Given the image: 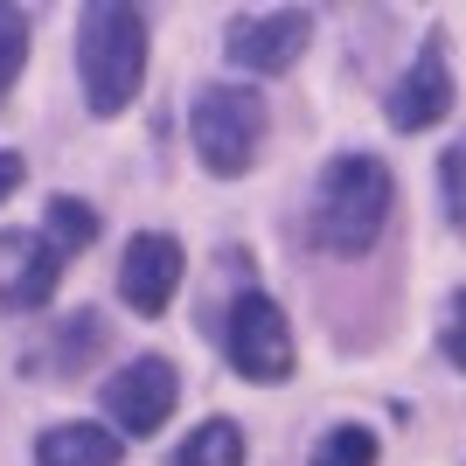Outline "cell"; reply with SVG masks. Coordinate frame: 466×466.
<instances>
[{"label": "cell", "mask_w": 466, "mask_h": 466, "mask_svg": "<svg viewBox=\"0 0 466 466\" xmlns=\"http://www.w3.org/2000/svg\"><path fill=\"white\" fill-rule=\"evenodd\" d=\"M42 466H118V431L112 425H56L35 446Z\"/></svg>", "instance_id": "obj_10"}, {"label": "cell", "mask_w": 466, "mask_h": 466, "mask_svg": "<svg viewBox=\"0 0 466 466\" xmlns=\"http://www.w3.org/2000/svg\"><path fill=\"white\" fill-rule=\"evenodd\" d=\"M175 397H181L175 362H167V355H133V362L105 383V418H112L118 431L147 439V431H160L175 418Z\"/></svg>", "instance_id": "obj_5"}, {"label": "cell", "mask_w": 466, "mask_h": 466, "mask_svg": "<svg viewBox=\"0 0 466 466\" xmlns=\"http://www.w3.org/2000/svg\"><path fill=\"white\" fill-rule=\"evenodd\" d=\"M77 77H84V105L97 118L126 112L147 77V15L118 7V0H91L77 15Z\"/></svg>", "instance_id": "obj_1"}, {"label": "cell", "mask_w": 466, "mask_h": 466, "mask_svg": "<svg viewBox=\"0 0 466 466\" xmlns=\"http://www.w3.org/2000/svg\"><path fill=\"white\" fill-rule=\"evenodd\" d=\"M175 466H244V425H230V418H202V425L181 439Z\"/></svg>", "instance_id": "obj_11"}, {"label": "cell", "mask_w": 466, "mask_h": 466, "mask_svg": "<svg viewBox=\"0 0 466 466\" xmlns=\"http://www.w3.org/2000/svg\"><path fill=\"white\" fill-rule=\"evenodd\" d=\"M390 126L397 133H425V126H439V118L452 112V70H446V35H425V49H418V63L404 70V84L390 91Z\"/></svg>", "instance_id": "obj_9"}, {"label": "cell", "mask_w": 466, "mask_h": 466, "mask_svg": "<svg viewBox=\"0 0 466 466\" xmlns=\"http://www.w3.org/2000/svg\"><path fill=\"white\" fill-rule=\"evenodd\" d=\"M21 63H28V15H21V7H0V97L21 77Z\"/></svg>", "instance_id": "obj_14"}, {"label": "cell", "mask_w": 466, "mask_h": 466, "mask_svg": "<svg viewBox=\"0 0 466 466\" xmlns=\"http://www.w3.org/2000/svg\"><path fill=\"white\" fill-rule=\"evenodd\" d=\"M181 272H188V258H181V244L167 230H147L126 244V258H118V292H126V307L139 313V320H160L167 313V299H175Z\"/></svg>", "instance_id": "obj_8"}, {"label": "cell", "mask_w": 466, "mask_h": 466, "mask_svg": "<svg viewBox=\"0 0 466 466\" xmlns=\"http://www.w3.org/2000/svg\"><path fill=\"white\" fill-rule=\"evenodd\" d=\"M188 139L209 175H244L258 160V139H265V97L251 84H216V91L195 97L188 112Z\"/></svg>", "instance_id": "obj_3"}, {"label": "cell", "mask_w": 466, "mask_h": 466, "mask_svg": "<svg viewBox=\"0 0 466 466\" xmlns=\"http://www.w3.org/2000/svg\"><path fill=\"white\" fill-rule=\"evenodd\" d=\"M439 341H446L452 370H466V292H452V313H446V334H439Z\"/></svg>", "instance_id": "obj_16"}, {"label": "cell", "mask_w": 466, "mask_h": 466, "mask_svg": "<svg viewBox=\"0 0 466 466\" xmlns=\"http://www.w3.org/2000/svg\"><path fill=\"white\" fill-rule=\"evenodd\" d=\"M230 370L251 376V383H286L292 376L286 313H279L272 292H258V286H244L230 299Z\"/></svg>", "instance_id": "obj_4"}, {"label": "cell", "mask_w": 466, "mask_h": 466, "mask_svg": "<svg viewBox=\"0 0 466 466\" xmlns=\"http://www.w3.org/2000/svg\"><path fill=\"white\" fill-rule=\"evenodd\" d=\"M49 237H56L63 251H84L97 237V209L77 202V195H56V202H49Z\"/></svg>", "instance_id": "obj_13"}, {"label": "cell", "mask_w": 466, "mask_h": 466, "mask_svg": "<svg viewBox=\"0 0 466 466\" xmlns=\"http://www.w3.org/2000/svg\"><path fill=\"white\" fill-rule=\"evenodd\" d=\"M446 223H452V230H466V147H452V154H446Z\"/></svg>", "instance_id": "obj_15"}, {"label": "cell", "mask_w": 466, "mask_h": 466, "mask_svg": "<svg viewBox=\"0 0 466 466\" xmlns=\"http://www.w3.org/2000/svg\"><path fill=\"white\" fill-rule=\"evenodd\" d=\"M307 42H313V15L279 7V15H237L230 35H223V56L258 70V77H272V70H292L307 56Z\"/></svg>", "instance_id": "obj_6"}, {"label": "cell", "mask_w": 466, "mask_h": 466, "mask_svg": "<svg viewBox=\"0 0 466 466\" xmlns=\"http://www.w3.org/2000/svg\"><path fill=\"white\" fill-rule=\"evenodd\" d=\"M390 223V167L376 154H341L328 160L320 195H313V223L307 237L328 258H362Z\"/></svg>", "instance_id": "obj_2"}, {"label": "cell", "mask_w": 466, "mask_h": 466, "mask_svg": "<svg viewBox=\"0 0 466 466\" xmlns=\"http://www.w3.org/2000/svg\"><path fill=\"white\" fill-rule=\"evenodd\" d=\"M21 188V154H0V202Z\"/></svg>", "instance_id": "obj_17"}, {"label": "cell", "mask_w": 466, "mask_h": 466, "mask_svg": "<svg viewBox=\"0 0 466 466\" xmlns=\"http://www.w3.org/2000/svg\"><path fill=\"white\" fill-rule=\"evenodd\" d=\"M313 466H376V431L370 425H334L313 446Z\"/></svg>", "instance_id": "obj_12"}, {"label": "cell", "mask_w": 466, "mask_h": 466, "mask_svg": "<svg viewBox=\"0 0 466 466\" xmlns=\"http://www.w3.org/2000/svg\"><path fill=\"white\" fill-rule=\"evenodd\" d=\"M63 265H70V251L49 230H0V299L7 307H21V313L49 307Z\"/></svg>", "instance_id": "obj_7"}]
</instances>
